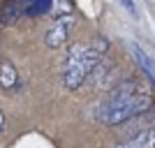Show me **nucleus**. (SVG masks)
Returning a JSON list of instances; mask_svg holds the SVG:
<instances>
[{"label": "nucleus", "mask_w": 155, "mask_h": 148, "mask_svg": "<svg viewBox=\"0 0 155 148\" xmlns=\"http://www.w3.org/2000/svg\"><path fill=\"white\" fill-rule=\"evenodd\" d=\"M114 148H155V127H146Z\"/></svg>", "instance_id": "4"}, {"label": "nucleus", "mask_w": 155, "mask_h": 148, "mask_svg": "<svg viewBox=\"0 0 155 148\" xmlns=\"http://www.w3.org/2000/svg\"><path fill=\"white\" fill-rule=\"evenodd\" d=\"M72 26H74V16H72V14H65V16H58V19H56V21L51 23V28L46 30L44 44L49 46V49H60L63 44H67Z\"/></svg>", "instance_id": "3"}, {"label": "nucleus", "mask_w": 155, "mask_h": 148, "mask_svg": "<svg viewBox=\"0 0 155 148\" xmlns=\"http://www.w3.org/2000/svg\"><path fill=\"white\" fill-rule=\"evenodd\" d=\"M153 107V95L134 79H125L109 90V97L100 107V120L104 125H123L134 116H141Z\"/></svg>", "instance_id": "1"}, {"label": "nucleus", "mask_w": 155, "mask_h": 148, "mask_svg": "<svg viewBox=\"0 0 155 148\" xmlns=\"http://www.w3.org/2000/svg\"><path fill=\"white\" fill-rule=\"evenodd\" d=\"M120 2H123V5H125V7H127L130 12H134V5H132V2H130V0H120Z\"/></svg>", "instance_id": "7"}, {"label": "nucleus", "mask_w": 155, "mask_h": 148, "mask_svg": "<svg viewBox=\"0 0 155 148\" xmlns=\"http://www.w3.org/2000/svg\"><path fill=\"white\" fill-rule=\"evenodd\" d=\"M104 58V53L95 46V42L91 44H72L65 58L63 67V86L67 90H79L81 86L88 81V77L93 74L100 60Z\"/></svg>", "instance_id": "2"}, {"label": "nucleus", "mask_w": 155, "mask_h": 148, "mask_svg": "<svg viewBox=\"0 0 155 148\" xmlns=\"http://www.w3.org/2000/svg\"><path fill=\"white\" fill-rule=\"evenodd\" d=\"M5 130V116H2V111H0V132Z\"/></svg>", "instance_id": "8"}, {"label": "nucleus", "mask_w": 155, "mask_h": 148, "mask_svg": "<svg viewBox=\"0 0 155 148\" xmlns=\"http://www.w3.org/2000/svg\"><path fill=\"white\" fill-rule=\"evenodd\" d=\"M21 14H26V7H21L19 0H7L0 7V23L2 26H14L21 19Z\"/></svg>", "instance_id": "5"}, {"label": "nucleus", "mask_w": 155, "mask_h": 148, "mask_svg": "<svg viewBox=\"0 0 155 148\" xmlns=\"http://www.w3.org/2000/svg\"><path fill=\"white\" fill-rule=\"evenodd\" d=\"M0 86L5 90L19 86V74H16V70L9 60H0Z\"/></svg>", "instance_id": "6"}]
</instances>
